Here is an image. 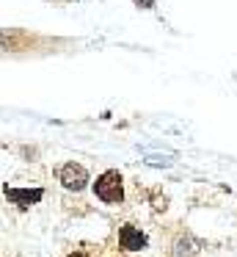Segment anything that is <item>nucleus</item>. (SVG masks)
<instances>
[{"mask_svg": "<svg viewBox=\"0 0 237 257\" xmlns=\"http://www.w3.org/2000/svg\"><path fill=\"white\" fill-rule=\"evenodd\" d=\"M94 191H97V196L102 202H108V205H116V202H121V174L119 172H105L97 177V183H94Z\"/></svg>", "mask_w": 237, "mask_h": 257, "instance_id": "1", "label": "nucleus"}, {"mask_svg": "<svg viewBox=\"0 0 237 257\" xmlns=\"http://www.w3.org/2000/svg\"><path fill=\"white\" fill-rule=\"evenodd\" d=\"M58 180L66 185V188L80 191L83 185L88 183V172H86V166H80V163L69 161V163H64V166L58 169Z\"/></svg>", "mask_w": 237, "mask_h": 257, "instance_id": "2", "label": "nucleus"}, {"mask_svg": "<svg viewBox=\"0 0 237 257\" xmlns=\"http://www.w3.org/2000/svg\"><path fill=\"white\" fill-rule=\"evenodd\" d=\"M66 257H94V254H88V251H69Z\"/></svg>", "mask_w": 237, "mask_h": 257, "instance_id": "3", "label": "nucleus"}, {"mask_svg": "<svg viewBox=\"0 0 237 257\" xmlns=\"http://www.w3.org/2000/svg\"><path fill=\"white\" fill-rule=\"evenodd\" d=\"M116 257H130V254H116Z\"/></svg>", "mask_w": 237, "mask_h": 257, "instance_id": "4", "label": "nucleus"}]
</instances>
